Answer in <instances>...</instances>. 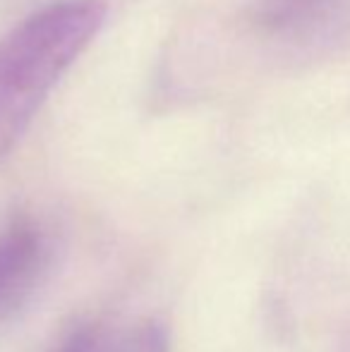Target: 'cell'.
<instances>
[{
  "label": "cell",
  "mask_w": 350,
  "mask_h": 352,
  "mask_svg": "<svg viewBox=\"0 0 350 352\" xmlns=\"http://www.w3.org/2000/svg\"><path fill=\"white\" fill-rule=\"evenodd\" d=\"M46 261V240L29 221L0 230V311L12 307L32 287Z\"/></svg>",
  "instance_id": "7a4b0ae2"
},
{
  "label": "cell",
  "mask_w": 350,
  "mask_h": 352,
  "mask_svg": "<svg viewBox=\"0 0 350 352\" xmlns=\"http://www.w3.org/2000/svg\"><path fill=\"white\" fill-rule=\"evenodd\" d=\"M101 0H61L0 36V163L106 22Z\"/></svg>",
  "instance_id": "6da1fadb"
}]
</instances>
